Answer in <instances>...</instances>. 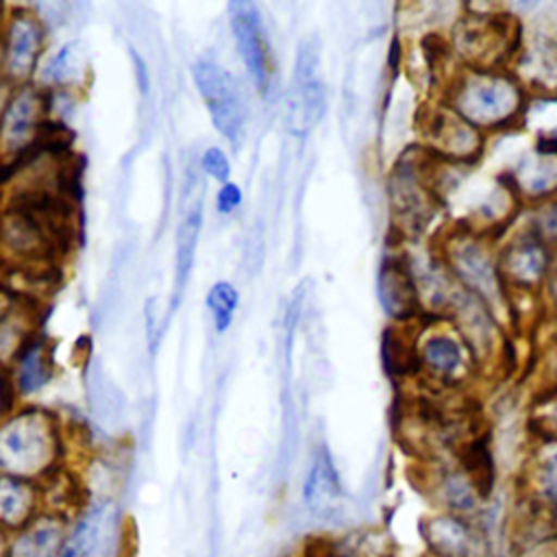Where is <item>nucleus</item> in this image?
Masks as SVG:
<instances>
[{
  "label": "nucleus",
  "instance_id": "f257e3e1",
  "mask_svg": "<svg viewBox=\"0 0 557 557\" xmlns=\"http://www.w3.org/2000/svg\"><path fill=\"white\" fill-rule=\"evenodd\" d=\"M61 450V429L52 413L28 407L4 418L0 437L4 474L41 481L59 468Z\"/></svg>",
  "mask_w": 557,
  "mask_h": 557
},
{
  "label": "nucleus",
  "instance_id": "f03ea898",
  "mask_svg": "<svg viewBox=\"0 0 557 557\" xmlns=\"http://www.w3.org/2000/svg\"><path fill=\"white\" fill-rule=\"evenodd\" d=\"M453 107L472 126H503L522 109V91L520 85L500 70H472L457 83Z\"/></svg>",
  "mask_w": 557,
  "mask_h": 557
},
{
  "label": "nucleus",
  "instance_id": "7ed1b4c3",
  "mask_svg": "<svg viewBox=\"0 0 557 557\" xmlns=\"http://www.w3.org/2000/svg\"><path fill=\"white\" fill-rule=\"evenodd\" d=\"M326 109V89L320 76V39L309 35L300 41L294 59V76L287 100V122L292 133H309Z\"/></svg>",
  "mask_w": 557,
  "mask_h": 557
},
{
  "label": "nucleus",
  "instance_id": "20e7f679",
  "mask_svg": "<svg viewBox=\"0 0 557 557\" xmlns=\"http://www.w3.org/2000/svg\"><path fill=\"white\" fill-rule=\"evenodd\" d=\"M191 76L218 133L237 144L244 133L246 104L235 76L209 59L196 61L191 65Z\"/></svg>",
  "mask_w": 557,
  "mask_h": 557
},
{
  "label": "nucleus",
  "instance_id": "39448f33",
  "mask_svg": "<svg viewBox=\"0 0 557 557\" xmlns=\"http://www.w3.org/2000/svg\"><path fill=\"white\" fill-rule=\"evenodd\" d=\"M518 30L507 15H472L459 22L457 46L476 70L498 72L496 67L516 50Z\"/></svg>",
  "mask_w": 557,
  "mask_h": 557
},
{
  "label": "nucleus",
  "instance_id": "423d86ee",
  "mask_svg": "<svg viewBox=\"0 0 557 557\" xmlns=\"http://www.w3.org/2000/svg\"><path fill=\"white\" fill-rule=\"evenodd\" d=\"M422 537L431 557H494L492 540L476 518L437 511L422 520Z\"/></svg>",
  "mask_w": 557,
  "mask_h": 557
},
{
  "label": "nucleus",
  "instance_id": "0eeeda50",
  "mask_svg": "<svg viewBox=\"0 0 557 557\" xmlns=\"http://www.w3.org/2000/svg\"><path fill=\"white\" fill-rule=\"evenodd\" d=\"M2 67L11 81L26 78L37 63L44 46V28L37 15L17 9L13 17H7L2 30Z\"/></svg>",
  "mask_w": 557,
  "mask_h": 557
},
{
  "label": "nucleus",
  "instance_id": "6e6552de",
  "mask_svg": "<svg viewBox=\"0 0 557 557\" xmlns=\"http://www.w3.org/2000/svg\"><path fill=\"white\" fill-rule=\"evenodd\" d=\"M50 98L46 91L35 89L30 85L20 87L13 98L4 107L2 115V141H4V159L15 157L24 148H28L46 120V111Z\"/></svg>",
  "mask_w": 557,
  "mask_h": 557
},
{
  "label": "nucleus",
  "instance_id": "1a4fd4ad",
  "mask_svg": "<svg viewBox=\"0 0 557 557\" xmlns=\"http://www.w3.org/2000/svg\"><path fill=\"white\" fill-rule=\"evenodd\" d=\"M228 15H231L228 20H231L233 37H235L239 57L248 70V76L252 78L255 87L261 94H265L268 81H270V67H268V48H265L259 9L246 0L231 2Z\"/></svg>",
  "mask_w": 557,
  "mask_h": 557
},
{
  "label": "nucleus",
  "instance_id": "9d476101",
  "mask_svg": "<svg viewBox=\"0 0 557 557\" xmlns=\"http://www.w3.org/2000/svg\"><path fill=\"white\" fill-rule=\"evenodd\" d=\"M72 520L44 511L24 529L4 535V557H57Z\"/></svg>",
  "mask_w": 557,
  "mask_h": 557
},
{
  "label": "nucleus",
  "instance_id": "9b49d317",
  "mask_svg": "<svg viewBox=\"0 0 557 557\" xmlns=\"http://www.w3.org/2000/svg\"><path fill=\"white\" fill-rule=\"evenodd\" d=\"M500 270L503 278L520 287H533L542 283L550 272V250L546 239H542L537 231L520 235L507 246L500 259Z\"/></svg>",
  "mask_w": 557,
  "mask_h": 557
},
{
  "label": "nucleus",
  "instance_id": "f8f14e48",
  "mask_svg": "<svg viewBox=\"0 0 557 557\" xmlns=\"http://www.w3.org/2000/svg\"><path fill=\"white\" fill-rule=\"evenodd\" d=\"M524 500L557 522V437L540 440L527 468Z\"/></svg>",
  "mask_w": 557,
  "mask_h": 557
},
{
  "label": "nucleus",
  "instance_id": "ddd939ff",
  "mask_svg": "<svg viewBox=\"0 0 557 557\" xmlns=\"http://www.w3.org/2000/svg\"><path fill=\"white\" fill-rule=\"evenodd\" d=\"M44 513V494L39 481L2 472L0 481V520L4 535L24 529Z\"/></svg>",
  "mask_w": 557,
  "mask_h": 557
},
{
  "label": "nucleus",
  "instance_id": "4468645a",
  "mask_svg": "<svg viewBox=\"0 0 557 557\" xmlns=\"http://www.w3.org/2000/svg\"><path fill=\"white\" fill-rule=\"evenodd\" d=\"M450 259L453 272L468 285V289H472L483 300L498 298V270L476 242H457V246L450 250Z\"/></svg>",
  "mask_w": 557,
  "mask_h": 557
},
{
  "label": "nucleus",
  "instance_id": "2eb2a0df",
  "mask_svg": "<svg viewBox=\"0 0 557 557\" xmlns=\"http://www.w3.org/2000/svg\"><path fill=\"white\" fill-rule=\"evenodd\" d=\"M302 500L307 509L320 518L333 516L339 509L342 483L326 448L315 450L311 459V466L302 485Z\"/></svg>",
  "mask_w": 557,
  "mask_h": 557
},
{
  "label": "nucleus",
  "instance_id": "dca6fc26",
  "mask_svg": "<svg viewBox=\"0 0 557 557\" xmlns=\"http://www.w3.org/2000/svg\"><path fill=\"white\" fill-rule=\"evenodd\" d=\"M379 298L383 309L398 320H409L420 309L418 285L407 268L398 259H385L379 274Z\"/></svg>",
  "mask_w": 557,
  "mask_h": 557
},
{
  "label": "nucleus",
  "instance_id": "f3484780",
  "mask_svg": "<svg viewBox=\"0 0 557 557\" xmlns=\"http://www.w3.org/2000/svg\"><path fill=\"white\" fill-rule=\"evenodd\" d=\"M433 494L440 503V511L468 516V518H476V513L485 503L476 485L470 481V476L457 466L442 468L435 474Z\"/></svg>",
  "mask_w": 557,
  "mask_h": 557
},
{
  "label": "nucleus",
  "instance_id": "a211bd4d",
  "mask_svg": "<svg viewBox=\"0 0 557 557\" xmlns=\"http://www.w3.org/2000/svg\"><path fill=\"white\" fill-rule=\"evenodd\" d=\"M429 139L448 159H463L479 150V135L459 113L437 111L429 122Z\"/></svg>",
  "mask_w": 557,
  "mask_h": 557
},
{
  "label": "nucleus",
  "instance_id": "6ab92c4d",
  "mask_svg": "<svg viewBox=\"0 0 557 557\" xmlns=\"http://www.w3.org/2000/svg\"><path fill=\"white\" fill-rule=\"evenodd\" d=\"M15 392L35 394L39 392L52 376V359L44 342L30 335L20 350H15Z\"/></svg>",
  "mask_w": 557,
  "mask_h": 557
},
{
  "label": "nucleus",
  "instance_id": "aec40b11",
  "mask_svg": "<svg viewBox=\"0 0 557 557\" xmlns=\"http://www.w3.org/2000/svg\"><path fill=\"white\" fill-rule=\"evenodd\" d=\"M422 363L442 381H453L463 366V352L457 339L446 333L429 335L420 346Z\"/></svg>",
  "mask_w": 557,
  "mask_h": 557
},
{
  "label": "nucleus",
  "instance_id": "412c9836",
  "mask_svg": "<svg viewBox=\"0 0 557 557\" xmlns=\"http://www.w3.org/2000/svg\"><path fill=\"white\" fill-rule=\"evenodd\" d=\"M381 355L389 374L411 376L418 374L422 368L420 348L413 346V337H409L405 329H385Z\"/></svg>",
  "mask_w": 557,
  "mask_h": 557
},
{
  "label": "nucleus",
  "instance_id": "4be33fe9",
  "mask_svg": "<svg viewBox=\"0 0 557 557\" xmlns=\"http://www.w3.org/2000/svg\"><path fill=\"white\" fill-rule=\"evenodd\" d=\"M202 226V209L196 205L187 215L183 218L178 231H176V250H174V292L176 296L183 292L187 276L194 265L196 255V242Z\"/></svg>",
  "mask_w": 557,
  "mask_h": 557
},
{
  "label": "nucleus",
  "instance_id": "5701e85b",
  "mask_svg": "<svg viewBox=\"0 0 557 557\" xmlns=\"http://www.w3.org/2000/svg\"><path fill=\"white\" fill-rule=\"evenodd\" d=\"M518 181L527 194H557V154L537 152V159L522 168Z\"/></svg>",
  "mask_w": 557,
  "mask_h": 557
},
{
  "label": "nucleus",
  "instance_id": "b1692460",
  "mask_svg": "<svg viewBox=\"0 0 557 557\" xmlns=\"http://www.w3.org/2000/svg\"><path fill=\"white\" fill-rule=\"evenodd\" d=\"M98 544V516L83 511L70 527V533L57 557H91Z\"/></svg>",
  "mask_w": 557,
  "mask_h": 557
},
{
  "label": "nucleus",
  "instance_id": "393cba45",
  "mask_svg": "<svg viewBox=\"0 0 557 557\" xmlns=\"http://www.w3.org/2000/svg\"><path fill=\"white\" fill-rule=\"evenodd\" d=\"M237 300H239L237 289L231 283H226V281L215 283L207 292V300L205 302H207V309H209V313L213 318V326H215L218 333H224L231 326L233 313L237 309Z\"/></svg>",
  "mask_w": 557,
  "mask_h": 557
},
{
  "label": "nucleus",
  "instance_id": "a878e982",
  "mask_svg": "<svg viewBox=\"0 0 557 557\" xmlns=\"http://www.w3.org/2000/svg\"><path fill=\"white\" fill-rule=\"evenodd\" d=\"M531 433L540 440L557 437V387H548L533 405L529 416Z\"/></svg>",
  "mask_w": 557,
  "mask_h": 557
},
{
  "label": "nucleus",
  "instance_id": "bb28decb",
  "mask_svg": "<svg viewBox=\"0 0 557 557\" xmlns=\"http://www.w3.org/2000/svg\"><path fill=\"white\" fill-rule=\"evenodd\" d=\"M76 44H65L46 65V81L48 83H67L78 72V52H74Z\"/></svg>",
  "mask_w": 557,
  "mask_h": 557
},
{
  "label": "nucleus",
  "instance_id": "cd10ccee",
  "mask_svg": "<svg viewBox=\"0 0 557 557\" xmlns=\"http://www.w3.org/2000/svg\"><path fill=\"white\" fill-rule=\"evenodd\" d=\"M200 165H202V170H205L207 174H211V176H213L215 181H220L222 185L228 183L231 163H228L226 154H224L220 148H215V146L207 148V150L202 152V157H200Z\"/></svg>",
  "mask_w": 557,
  "mask_h": 557
},
{
  "label": "nucleus",
  "instance_id": "c85d7f7f",
  "mask_svg": "<svg viewBox=\"0 0 557 557\" xmlns=\"http://www.w3.org/2000/svg\"><path fill=\"white\" fill-rule=\"evenodd\" d=\"M218 211L220 213H231V211H235L237 207H239V202H242V191H239V187L235 185V183H224L222 185V189L218 191Z\"/></svg>",
  "mask_w": 557,
  "mask_h": 557
},
{
  "label": "nucleus",
  "instance_id": "c756f323",
  "mask_svg": "<svg viewBox=\"0 0 557 557\" xmlns=\"http://www.w3.org/2000/svg\"><path fill=\"white\" fill-rule=\"evenodd\" d=\"M131 57H133L135 72H137V83H139L141 91H146V89H148V70H146V65H144V59L137 57V52H131Z\"/></svg>",
  "mask_w": 557,
  "mask_h": 557
},
{
  "label": "nucleus",
  "instance_id": "7c9ffc66",
  "mask_svg": "<svg viewBox=\"0 0 557 557\" xmlns=\"http://www.w3.org/2000/svg\"><path fill=\"white\" fill-rule=\"evenodd\" d=\"M550 387H557V357H555V363H553V385Z\"/></svg>",
  "mask_w": 557,
  "mask_h": 557
},
{
  "label": "nucleus",
  "instance_id": "2f4dec72",
  "mask_svg": "<svg viewBox=\"0 0 557 557\" xmlns=\"http://www.w3.org/2000/svg\"><path fill=\"white\" fill-rule=\"evenodd\" d=\"M553 285H555V294H557V272H555V278H553Z\"/></svg>",
  "mask_w": 557,
  "mask_h": 557
},
{
  "label": "nucleus",
  "instance_id": "473e14b6",
  "mask_svg": "<svg viewBox=\"0 0 557 557\" xmlns=\"http://www.w3.org/2000/svg\"><path fill=\"white\" fill-rule=\"evenodd\" d=\"M424 557H431V555H424Z\"/></svg>",
  "mask_w": 557,
  "mask_h": 557
}]
</instances>
